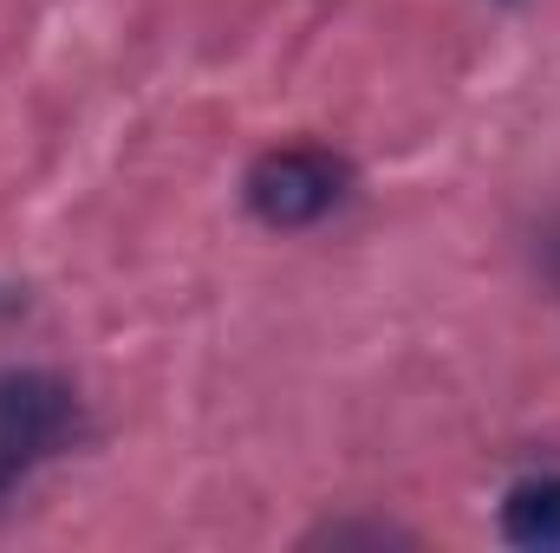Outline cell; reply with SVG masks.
<instances>
[{
	"mask_svg": "<svg viewBox=\"0 0 560 553\" xmlns=\"http://www.w3.org/2000/svg\"><path fill=\"white\" fill-rule=\"evenodd\" d=\"M79 436H85V404L72 378L46 365L0 372V502H13L46 462L79 449Z\"/></svg>",
	"mask_w": 560,
	"mask_h": 553,
	"instance_id": "1",
	"label": "cell"
},
{
	"mask_svg": "<svg viewBox=\"0 0 560 553\" xmlns=\"http://www.w3.org/2000/svg\"><path fill=\"white\" fill-rule=\"evenodd\" d=\"M346 189H352V163L332 156V150H319V143L261 150V156L248 163V183H242L248 215H255L261 228H280V235L326 222V215L346 202Z\"/></svg>",
	"mask_w": 560,
	"mask_h": 553,
	"instance_id": "2",
	"label": "cell"
},
{
	"mask_svg": "<svg viewBox=\"0 0 560 553\" xmlns=\"http://www.w3.org/2000/svg\"><path fill=\"white\" fill-rule=\"evenodd\" d=\"M502 541L528 553H555L560 548V469L555 475H528L509 489L502 502Z\"/></svg>",
	"mask_w": 560,
	"mask_h": 553,
	"instance_id": "3",
	"label": "cell"
}]
</instances>
